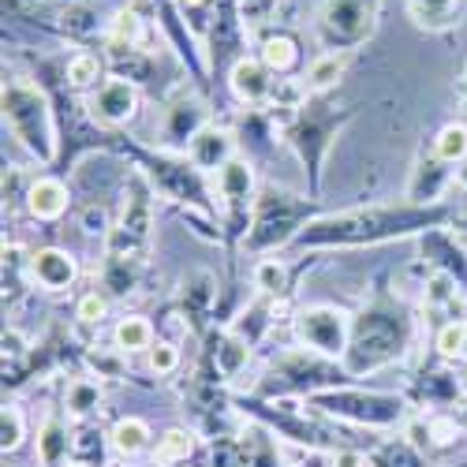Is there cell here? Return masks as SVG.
Here are the masks:
<instances>
[{
	"mask_svg": "<svg viewBox=\"0 0 467 467\" xmlns=\"http://www.w3.org/2000/svg\"><path fill=\"white\" fill-rule=\"evenodd\" d=\"M378 30V0H322L315 37L326 53H352Z\"/></svg>",
	"mask_w": 467,
	"mask_h": 467,
	"instance_id": "6da1fadb",
	"label": "cell"
},
{
	"mask_svg": "<svg viewBox=\"0 0 467 467\" xmlns=\"http://www.w3.org/2000/svg\"><path fill=\"white\" fill-rule=\"evenodd\" d=\"M0 101H5V120L16 131V139L23 146H30L37 158H49L53 153V116H49L42 90L30 87L26 79H12V83H5Z\"/></svg>",
	"mask_w": 467,
	"mask_h": 467,
	"instance_id": "7a4b0ae2",
	"label": "cell"
},
{
	"mask_svg": "<svg viewBox=\"0 0 467 467\" xmlns=\"http://www.w3.org/2000/svg\"><path fill=\"white\" fill-rule=\"evenodd\" d=\"M150 224H153L150 183L135 172L131 176V191H128V199H124V217H120V224H116V232H112L109 254H131V258H139V251L150 240Z\"/></svg>",
	"mask_w": 467,
	"mask_h": 467,
	"instance_id": "3957f363",
	"label": "cell"
},
{
	"mask_svg": "<svg viewBox=\"0 0 467 467\" xmlns=\"http://www.w3.org/2000/svg\"><path fill=\"white\" fill-rule=\"evenodd\" d=\"M296 337L318 356H344L348 348V315L337 306H306L296 315Z\"/></svg>",
	"mask_w": 467,
	"mask_h": 467,
	"instance_id": "277c9868",
	"label": "cell"
},
{
	"mask_svg": "<svg viewBox=\"0 0 467 467\" xmlns=\"http://www.w3.org/2000/svg\"><path fill=\"white\" fill-rule=\"evenodd\" d=\"M90 116L101 128H116V124H128L131 116L139 112V87L128 79H105L90 98H87Z\"/></svg>",
	"mask_w": 467,
	"mask_h": 467,
	"instance_id": "5b68a950",
	"label": "cell"
},
{
	"mask_svg": "<svg viewBox=\"0 0 467 467\" xmlns=\"http://www.w3.org/2000/svg\"><path fill=\"white\" fill-rule=\"evenodd\" d=\"M26 269H30V281L37 288L46 292H64L75 285V277H79V265H75V258L60 247H46L26 258Z\"/></svg>",
	"mask_w": 467,
	"mask_h": 467,
	"instance_id": "8992f818",
	"label": "cell"
},
{
	"mask_svg": "<svg viewBox=\"0 0 467 467\" xmlns=\"http://www.w3.org/2000/svg\"><path fill=\"white\" fill-rule=\"evenodd\" d=\"M228 87L244 105H265L274 98V71L262 60H240L228 75Z\"/></svg>",
	"mask_w": 467,
	"mask_h": 467,
	"instance_id": "52a82bcc",
	"label": "cell"
},
{
	"mask_svg": "<svg viewBox=\"0 0 467 467\" xmlns=\"http://www.w3.org/2000/svg\"><path fill=\"white\" fill-rule=\"evenodd\" d=\"M187 158H191L194 169H202V172H221V169L232 161V135H228L224 128L206 124L199 135L191 139Z\"/></svg>",
	"mask_w": 467,
	"mask_h": 467,
	"instance_id": "ba28073f",
	"label": "cell"
},
{
	"mask_svg": "<svg viewBox=\"0 0 467 467\" xmlns=\"http://www.w3.org/2000/svg\"><path fill=\"white\" fill-rule=\"evenodd\" d=\"M26 210H30V217H37V221H57V217H64V210H67V187L60 183V180H34L30 187H26Z\"/></svg>",
	"mask_w": 467,
	"mask_h": 467,
	"instance_id": "9c48e42d",
	"label": "cell"
},
{
	"mask_svg": "<svg viewBox=\"0 0 467 467\" xmlns=\"http://www.w3.org/2000/svg\"><path fill=\"white\" fill-rule=\"evenodd\" d=\"M202 128H206V109L199 101H176L169 109V116H165V135L172 142H187L191 146V139L199 135Z\"/></svg>",
	"mask_w": 467,
	"mask_h": 467,
	"instance_id": "30bf717a",
	"label": "cell"
},
{
	"mask_svg": "<svg viewBox=\"0 0 467 467\" xmlns=\"http://www.w3.org/2000/svg\"><path fill=\"white\" fill-rule=\"evenodd\" d=\"M408 16L422 30H445L460 16V0H408Z\"/></svg>",
	"mask_w": 467,
	"mask_h": 467,
	"instance_id": "8fae6325",
	"label": "cell"
},
{
	"mask_svg": "<svg viewBox=\"0 0 467 467\" xmlns=\"http://www.w3.org/2000/svg\"><path fill=\"white\" fill-rule=\"evenodd\" d=\"M445 183H449V169H445V161H438V158L419 161V169H415V176H411V183H408V199H411V202L438 199Z\"/></svg>",
	"mask_w": 467,
	"mask_h": 467,
	"instance_id": "7c38bea8",
	"label": "cell"
},
{
	"mask_svg": "<svg viewBox=\"0 0 467 467\" xmlns=\"http://www.w3.org/2000/svg\"><path fill=\"white\" fill-rule=\"evenodd\" d=\"M251 183H254L251 165L240 161V158H232V161L217 172V191H221V199H228L232 206H240V202L251 199Z\"/></svg>",
	"mask_w": 467,
	"mask_h": 467,
	"instance_id": "4fadbf2b",
	"label": "cell"
},
{
	"mask_svg": "<svg viewBox=\"0 0 467 467\" xmlns=\"http://www.w3.org/2000/svg\"><path fill=\"white\" fill-rule=\"evenodd\" d=\"M348 57H352V53H322L315 64H310V71H306V83H303L306 94H322V90L337 87L344 67H348Z\"/></svg>",
	"mask_w": 467,
	"mask_h": 467,
	"instance_id": "5bb4252c",
	"label": "cell"
},
{
	"mask_svg": "<svg viewBox=\"0 0 467 467\" xmlns=\"http://www.w3.org/2000/svg\"><path fill=\"white\" fill-rule=\"evenodd\" d=\"M146 445H150V426L142 419L128 415V419H120L112 426V449L120 456H139Z\"/></svg>",
	"mask_w": 467,
	"mask_h": 467,
	"instance_id": "9a60e30c",
	"label": "cell"
},
{
	"mask_svg": "<svg viewBox=\"0 0 467 467\" xmlns=\"http://www.w3.org/2000/svg\"><path fill=\"white\" fill-rule=\"evenodd\" d=\"M142 34H146V23L135 8H124V12H116L112 26H109V46L120 53V49H135L142 42Z\"/></svg>",
	"mask_w": 467,
	"mask_h": 467,
	"instance_id": "2e32d148",
	"label": "cell"
},
{
	"mask_svg": "<svg viewBox=\"0 0 467 467\" xmlns=\"http://www.w3.org/2000/svg\"><path fill=\"white\" fill-rule=\"evenodd\" d=\"M296 42L292 37H285V34H274V37H265V42L258 46V60L274 71V75H285V71H292L296 67Z\"/></svg>",
	"mask_w": 467,
	"mask_h": 467,
	"instance_id": "e0dca14e",
	"label": "cell"
},
{
	"mask_svg": "<svg viewBox=\"0 0 467 467\" xmlns=\"http://www.w3.org/2000/svg\"><path fill=\"white\" fill-rule=\"evenodd\" d=\"M112 337H116V352H124V356L150 352V348H153V326L146 318H124L120 326H116Z\"/></svg>",
	"mask_w": 467,
	"mask_h": 467,
	"instance_id": "ac0fdd59",
	"label": "cell"
},
{
	"mask_svg": "<svg viewBox=\"0 0 467 467\" xmlns=\"http://www.w3.org/2000/svg\"><path fill=\"white\" fill-rule=\"evenodd\" d=\"M434 158L445 161V165H463L467 161V128L463 124H449V128L438 131Z\"/></svg>",
	"mask_w": 467,
	"mask_h": 467,
	"instance_id": "d6986e66",
	"label": "cell"
},
{
	"mask_svg": "<svg viewBox=\"0 0 467 467\" xmlns=\"http://www.w3.org/2000/svg\"><path fill=\"white\" fill-rule=\"evenodd\" d=\"M64 404H67V415L71 419H83V415H90L101 404V389L90 378H75L67 385V393H64Z\"/></svg>",
	"mask_w": 467,
	"mask_h": 467,
	"instance_id": "ffe728a7",
	"label": "cell"
},
{
	"mask_svg": "<svg viewBox=\"0 0 467 467\" xmlns=\"http://www.w3.org/2000/svg\"><path fill=\"white\" fill-rule=\"evenodd\" d=\"M135 277H139V258H131V254H109V262H105V285L116 296L131 292Z\"/></svg>",
	"mask_w": 467,
	"mask_h": 467,
	"instance_id": "44dd1931",
	"label": "cell"
},
{
	"mask_svg": "<svg viewBox=\"0 0 467 467\" xmlns=\"http://www.w3.org/2000/svg\"><path fill=\"white\" fill-rule=\"evenodd\" d=\"M101 71H105V64L98 60V53H75V57L67 60V83H71L75 90L101 87V83H98Z\"/></svg>",
	"mask_w": 467,
	"mask_h": 467,
	"instance_id": "7402d4cb",
	"label": "cell"
},
{
	"mask_svg": "<svg viewBox=\"0 0 467 467\" xmlns=\"http://www.w3.org/2000/svg\"><path fill=\"white\" fill-rule=\"evenodd\" d=\"M254 288L262 296H285L288 292V265L277 258H262L254 265Z\"/></svg>",
	"mask_w": 467,
	"mask_h": 467,
	"instance_id": "603a6c76",
	"label": "cell"
},
{
	"mask_svg": "<svg viewBox=\"0 0 467 467\" xmlns=\"http://www.w3.org/2000/svg\"><path fill=\"white\" fill-rule=\"evenodd\" d=\"M37 456H42L46 467H57L60 456H67V434H64L60 422H46L42 438H37Z\"/></svg>",
	"mask_w": 467,
	"mask_h": 467,
	"instance_id": "cb8c5ba5",
	"label": "cell"
},
{
	"mask_svg": "<svg viewBox=\"0 0 467 467\" xmlns=\"http://www.w3.org/2000/svg\"><path fill=\"white\" fill-rule=\"evenodd\" d=\"M191 449H194V438L187 431H169L158 441V449H153V460H158V463H180V460L191 456Z\"/></svg>",
	"mask_w": 467,
	"mask_h": 467,
	"instance_id": "d4e9b609",
	"label": "cell"
},
{
	"mask_svg": "<svg viewBox=\"0 0 467 467\" xmlns=\"http://www.w3.org/2000/svg\"><path fill=\"white\" fill-rule=\"evenodd\" d=\"M434 348H438L445 359H467V322H449V326H441Z\"/></svg>",
	"mask_w": 467,
	"mask_h": 467,
	"instance_id": "484cf974",
	"label": "cell"
},
{
	"mask_svg": "<svg viewBox=\"0 0 467 467\" xmlns=\"http://www.w3.org/2000/svg\"><path fill=\"white\" fill-rule=\"evenodd\" d=\"M422 299H426V306H449L452 299H456V277L452 274H431L426 277V285H422Z\"/></svg>",
	"mask_w": 467,
	"mask_h": 467,
	"instance_id": "4316f807",
	"label": "cell"
},
{
	"mask_svg": "<svg viewBox=\"0 0 467 467\" xmlns=\"http://www.w3.org/2000/svg\"><path fill=\"white\" fill-rule=\"evenodd\" d=\"M247 352H251V344L247 340H240V337H228L221 348H217V367H221V374H240V367L247 363Z\"/></svg>",
	"mask_w": 467,
	"mask_h": 467,
	"instance_id": "83f0119b",
	"label": "cell"
},
{
	"mask_svg": "<svg viewBox=\"0 0 467 467\" xmlns=\"http://www.w3.org/2000/svg\"><path fill=\"white\" fill-rule=\"evenodd\" d=\"M23 434H26V422H23V411H19L16 404H8L5 411H0V445H5V452L19 449Z\"/></svg>",
	"mask_w": 467,
	"mask_h": 467,
	"instance_id": "f1b7e54d",
	"label": "cell"
},
{
	"mask_svg": "<svg viewBox=\"0 0 467 467\" xmlns=\"http://www.w3.org/2000/svg\"><path fill=\"white\" fill-rule=\"evenodd\" d=\"M105 315H109V299H105V296L90 292V296L79 299V322H83V326H101Z\"/></svg>",
	"mask_w": 467,
	"mask_h": 467,
	"instance_id": "f546056e",
	"label": "cell"
},
{
	"mask_svg": "<svg viewBox=\"0 0 467 467\" xmlns=\"http://www.w3.org/2000/svg\"><path fill=\"white\" fill-rule=\"evenodd\" d=\"M176 363H180L176 344H153V348H150V370H153V374H172Z\"/></svg>",
	"mask_w": 467,
	"mask_h": 467,
	"instance_id": "4dcf8cb0",
	"label": "cell"
},
{
	"mask_svg": "<svg viewBox=\"0 0 467 467\" xmlns=\"http://www.w3.org/2000/svg\"><path fill=\"white\" fill-rule=\"evenodd\" d=\"M180 12L187 16V23L194 26V34L206 30V19L213 12V0H180Z\"/></svg>",
	"mask_w": 467,
	"mask_h": 467,
	"instance_id": "1f68e13d",
	"label": "cell"
},
{
	"mask_svg": "<svg viewBox=\"0 0 467 467\" xmlns=\"http://www.w3.org/2000/svg\"><path fill=\"white\" fill-rule=\"evenodd\" d=\"M94 16H98V12H94V8H87V5L67 8V12H64V26H67V30H75V34H90V30L98 26V23H94Z\"/></svg>",
	"mask_w": 467,
	"mask_h": 467,
	"instance_id": "d6a6232c",
	"label": "cell"
},
{
	"mask_svg": "<svg viewBox=\"0 0 467 467\" xmlns=\"http://www.w3.org/2000/svg\"><path fill=\"white\" fill-rule=\"evenodd\" d=\"M83 228L90 232V236H105V232H109V221H105V210H98V206H90V210L83 213Z\"/></svg>",
	"mask_w": 467,
	"mask_h": 467,
	"instance_id": "836d02e7",
	"label": "cell"
},
{
	"mask_svg": "<svg viewBox=\"0 0 467 467\" xmlns=\"http://www.w3.org/2000/svg\"><path fill=\"white\" fill-rule=\"evenodd\" d=\"M333 467H363V456L352 452V449H344V452L333 456Z\"/></svg>",
	"mask_w": 467,
	"mask_h": 467,
	"instance_id": "e575fe53",
	"label": "cell"
},
{
	"mask_svg": "<svg viewBox=\"0 0 467 467\" xmlns=\"http://www.w3.org/2000/svg\"><path fill=\"white\" fill-rule=\"evenodd\" d=\"M23 352V340L16 333H5V356H19Z\"/></svg>",
	"mask_w": 467,
	"mask_h": 467,
	"instance_id": "d590c367",
	"label": "cell"
},
{
	"mask_svg": "<svg viewBox=\"0 0 467 467\" xmlns=\"http://www.w3.org/2000/svg\"><path fill=\"white\" fill-rule=\"evenodd\" d=\"M452 422L460 426V431H467V400H463V404H456V411H452Z\"/></svg>",
	"mask_w": 467,
	"mask_h": 467,
	"instance_id": "8d00e7d4",
	"label": "cell"
},
{
	"mask_svg": "<svg viewBox=\"0 0 467 467\" xmlns=\"http://www.w3.org/2000/svg\"><path fill=\"white\" fill-rule=\"evenodd\" d=\"M19 5H64V0H19ZM71 5V0H67Z\"/></svg>",
	"mask_w": 467,
	"mask_h": 467,
	"instance_id": "74e56055",
	"label": "cell"
},
{
	"mask_svg": "<svg viewBox=\"0 0 467 467\" xmlns=\"http://www.w3.org/2000/svg\"><path fill=\"white\" fill-rule=\"evenodd\" d=\"M460 180H463V187H467V165H463V169H460Z\"/></svg>",
	"mask_w": 467,
	"mask_h": 467,
	"instance_id": "f35d334b",
	"label": "cell"
},
{
	"mask_svg": "<svg viewBox=\"0 0 467 467\" xmlns=\"http://www.w3.org/2000/svg\"><path fill=\"white\" fill-rule=\"evenodd\" d=\"M463 389H467V367H463Z\"/></svg>",
	"mask_w": 467,
	"mask_h": 467,
	"instance_id": "ab89813d",
	"label": "cell"
}]
</instances>
